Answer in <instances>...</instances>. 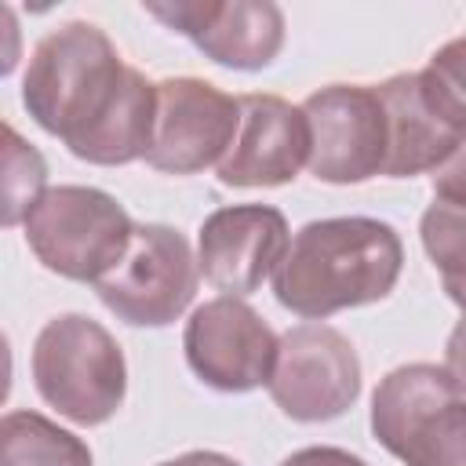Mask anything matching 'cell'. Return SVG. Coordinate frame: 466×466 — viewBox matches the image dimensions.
Listing matches in <instances>:
<instances>
[{"instance_id": "obj_15", "label": "cell", "mask_w": 466, "mask_h": 466, "mask_svg": "<svg viewBox=\"0 0 466 466\" xmlns=\"http://www.w3.org/2000/svg\"><path fill=\"white\" fill-rule=\"evenodd\" d=\"M0 466H95L87 441L40 411L0 415Z\"/></svg>"}, {"instance_id": "obj_19", "label": "cell", "mask_w": 466, "mask_h": 466, "mask_svg": "<svg viewBox=\"0 0 466 466\" xmlns=\"http://www.w3.org/2000/svg\"><path fill=\"white\" fill-rule=\"evenodd\" d=\"M280 466H371L360 455L346 451V448H331V444H313V448H299L291 451Z\"/></svg>"}, {"instance_id": "obj_17", "label": "cell", "mask_w": 466, "mask_h": 466, "mask_svg": "<svg viewBox=\"0 0 466 466\" xmlns=\"http://www.w3.org/2000/svg\"><path fill=\"white\" fill-rule=\"evenodd\" d=\"M422 244L433 266L444 277L448 295L459 302V273H462V186H437L433 204L422 215Z\"/></svg>"}, {"instance_id": "obj_14", "label": "cell", "mask_w": 466, "mask_h": 466, "mask_svg": "<svg viewBox=\"0 0 466 466\" xmlns=\"http://www.w3.org/2000/svg\"><path fill=\"white\" fill-rule=\"evenodd\" d=\"M288 240V218L273 204L215 208L197 233V273L222 295L244 299L277 269Z\"/></svg>"}, {"instance_id": "obj_1", "label": "cell", "mask_w": 466, "mask_h": 466, "mask_svg": "<svg viewBox=\"0 0 466 466\" xmlns=\"http://www.w3.org/2000/svg\"><path fill=\"white\" fill-rule=\"evenodd\" d=\"M25 113L87 164L120 167L142 160L153 127V80L127 66L95 22L73 18L51 29L22 76Z\"/></svg>"}, {"instance_id": "obj_11", "label": "cell", "mask_w": 466, "mask_h": 466, "mask_svg": "<svg viewBox=\"0 0 466 466\" xmlns=\"http://www.w3.org/2000/svg\"><path fill=\"white\" fill-rule=\"evenodd\" d=\"M142 11L237 73L273 66L288 33L284 11L269 0H146Z\"/></svg>"}, {"instance_id": "obj_16", "label": "cell", "mask_w": 466, "mask_h": 466, "mask_svg": "<svg viewBox=\"0 0 466 466\" xmlns=\"http://www.w3.org/2000/svg\"><path fill=\"white\" fill-rule=\"evenodd\" d=\"M47 189L44 153L7 120H0V229L22 226Z\"/></svg>"}, {"instance_id": "obj_2", "label": "cell", "mask_w": 466, "mask_h": 466, "mask_svg": "<svg viewBox=\"0 0 466 466\" xmlns=\"http://www.w3.org/2000/svg\"><path fill=\"white\" fill-rule=\"evenodd\" d=\"M404 269L400 233L368 215L313 218L291 233L273 277V295L302 320L382 302Z\"/></svg>"}, {"instance_id": "obj_3", "label": "cell", "mask_w": 466, "mask_h": 466, "mask_svg": "<svg viewBox=\"0 0 466 466\" xmlns=\"http://www.w3.org/2000/svg\"><path fill=\"white\" fill-rule=\"evenodd\" d=\"M386 113V178L437 175L462 157L466 142V76L462 40L441 47L419 73H397L375 84Z\"/></svg>"}, {"instance_id": "obj_12", "label": "cell", "mask_w": 466, "mask_h": 466, "mask_svg": "<svg viewBox=\"0 0 466 466\" xmlns=\"http://www.w3.org/2000/svg\"><path fill=\"white\" fill-rule=\"evenodd\" d=\"M189 371L218 393H251L266 386L277 357V331L233 295L200 302L182 331Z\"/></svg>"}, {"instance_id": "obj_10", "label": "cell", "mask_w": 466, "mask_h": 466, "mask_svg": "<svg viewBox=\"0 0 466 466\" xmlns=\"http://www.w3.org/2000/svg\"><path fill=\"white\" fill-rule=\"evenodd\" d=\"M237 98L200 76L153 84V127L142 160L164 175H197L222 160L237 131Z\"/></svg>"}, {"instance_id": "obj_18", "label": "cell", "mask_w": 466, "mask_h": 466, "mask_svg": "<svg viewBox=\"0 0 466 466\" xmlns=\"http://www.w3.org/2000/svg\"><path fill=\"white\" fill-rule=\"evenodd\" d=\"M22 62V25L11 4H0V80L11 76Z\"/></svg>"}, {"instance_id": "obj_6", "label": "cell", "mask_w": 466, "mask_h": 466, "mask_svg": "<svg viewBox=\"0 0 466 466\" xmlns=\"http://www.w3.org/2000/svg\"><path fill=\"white\" fill-rule=\"evenodd\" d=\"M25 244L36 262L66 280L95 284L131 240V215L98 186H51L25 215Z\"/></svg>"}, {"instance_id": "obj_21", "label": "cell", "mask_w": 466, "mask_h": 466, "mask_svg": "<svg viewBox=\"0 0 466 466\" xmlns=\"http://www.w3.org/2000/svg\"><path fill=\"white\" fill-rule=\"evenodd\" d=\"M11 375H15V357H11V342H7V335L0 331V404H4L7 393H11Z\"/></svg>"}, {"instance_id": "obj_4", "label": "cell", "mask_w": 466, "mask_h": 466, "mask_svg": "<svg viewBox=\"0 0 466 466\" xmlns=\"http://www.w3.org/2000/svg\"><path fill=\"white\" fill-rule=\"evenodd\" d=\"M371 433L404 466H466V397L448 364H400L371 393Z\"/></svg>"}, {"instance_id": "obj_13", "label": "cell", "mask_w": 466, "mask_h": 466, "mask_svg": "<svg viewBox=\"0 0 466 466\" xmlns=\"http://www.w3.org/2000/svg\"><path fill=\"white\" fill-rule=\"evenodd\" d=\"M237 109V131L215 164L218 182L233 189H269L295 182L309 157V127L302 109L280 95L258 91L240 95Z\"/></svg>"}, {"instance_id": "obj_8", "label": "cell", "mask_w": 466, "mask_h": 466, "mask_svg": "<svg viewBox=\"0 0 466 466\" xmlns=\"http://www.w3.org/2000/svg\"><path fill=\"white\" fill-rule=\"evenodd\" d=\"M360 357L353 342L320 320L295 324L277 339L266 390L291 422H331L360 397Z\"/></svg>"}, {"instance_id": "obj_20", "label": "cell", "mask_w": 466, "mask_h": 466, "mask_svg": "<svg viewBox=\"0 0 466 466\" xmlns=\"http://www.w3.org/2000/svg\"><path fill=\"white\" fill-rule=\"evenodd\" d=\"M157 466H240L233 455H222V451H211V448H197V451H182L175 459H164Z\"/></svg>"}, {"instance_id": "obj_9", "label": "cell", "mask_w": 466, "mask_h": 466, "mask_svg": "<svg viewBox=\"0 0 466 466\" xmlns=\"http://www.w3.org/2000/svg\"><path fill=\"white\" fill-rule=\"evenodd\" d=\"M309 127L306 167L328 186H360L382 175L386 113L375 84H328L302 106Z\"/></svg>"}, {"instance_id": "obj_7", "label": "cell", "mask_w": 466, "mask_h": 466, "mask_svg": "<svg viewBox=\"0 0 466 466\" xmlns=\"http://www.w3.org/2000/svg\"><path fill=\"white\" fill-rule=\"evenodd\" d=\"M197 280L189 240L175 226L138 222L116 266L95 280V291L116 320L131 328H167L189 309Z\"/></svg>"}, {"instance_id": "obj_5", "label": "cell", "mask_w": 466, "mask_h": 466, "mask_svg": "<svg viewBox=\"0 0 466 466\" xmlns=\"http://www.w3.org/2000/svg\"><path fill=\"white\" fill-rule=\"evenodd\" d=\"M29 368L44 404L76 426L109 422L127 397L124 350L87 313L51 317L33 342Z\"/></svg>"}]
</instances>
